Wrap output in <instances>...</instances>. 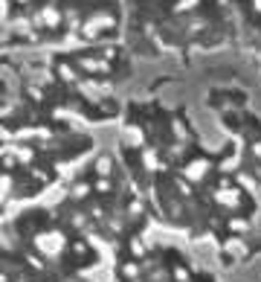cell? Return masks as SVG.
<instances>
[{
  "label": "cell",
  "mask_w": 261,
  "mask_h": 282,
  "mask_svg": "<svg viewBox=\"0 0 261 282\" xmlns=\"http://www.w3.org/2000/svg\"><path fill=\"white\" fill-rule=\"evenodd\" d=\"M226 230L235 233V236H247L249 230H252V221L244 218V215H229V218H226Z\"/></svg>",
  "instance_id": "7a4b0ae2"
},
{
  "label": "cell",
  "mask_w": 261,
  "mask_h": 282,
  "mask_svg": "<svg viewBox=\"0 0 261 282\" xmlns=\"http://www.w3.org/2000/svg\"><path fill=\"white\" fill-rule=\"evenodd\" d=\"M171 279L174 282H192V273H189L186 265H174V268H171Z\"/></svg>",
  "instance_id": "9c48e42d"
},
{
  "label": "cell",
  "mask_w": 261,
  "mask_h": 282,
  "mask_svg": "<svg viewBox=\"0 0 261 282\" xmlns=\"http://www.w3.org/2000/svg\"><path fill=\"white\" fill-rule=\"evenodd\" d=\"M90 192H96V189H93L90 184H76L73 189H70V198H73V201H84V198L90 195Z\"/></svg>",
  "instance_id": "ba28073f"
},
{
  "label": "cell",
  "mask_w": 261,
  "mask_h": 282,
  "mask_svg": "<svg viewBox=\"0 0 261 282\" xmlns=\"http://www.w3.org/2000/svg\"><path fill=\"white\" fill-rule=\"evenodd\" d=\"M27 265H32L35 270H44V268H47V265H44V262H41V259H38L35 253H29V256H27Z\"/></svg>",
  "instance_id": "2e32d148"
},
{
  "label": "cell",
  "mask_w": 261,
  "mask_h": 282,
  "mask_svg": "<svg viewBox=\"0 0 261 282\" xmlns=\"http://www.w3.org/2000/svg\"><path fill=\"white\" fill-rule=\"evenodd\" d=\"M70 250H73L76 256H90V244H87L84 239H73L70 241Z\"/></svg>",
  "instance_id": "30bf717a"
},
{
  "label": "cell",
  "mask_w": 261,
  "mask_h": 282,
  "mask_svg": "<svg viewBox=\"0 0 261 282\" xmlns=\"http://www.w3.org/2000/svg\"><path fill=\"white\" fill-rule=\"evenodd\" d=\"M9 152H12V155L18 157V163H24V166H32V163H35V157H38L32 146H12Z\"/></svg>",
  "instance_id": "277c9868"
},
{
  "label": "cell",
  "mask_w": 261,
  "mask_h": 282,
  "mask_svg": "<svg viewBox=\"0 0 261 282\" xmlns=\"http://www.w3.org/2000/svg\"><path fill=\"white\" fill-rule=\"evenodd\" d=\"M174 186H177V195L180 198H192V184H189V178H177Z\"/></svg>",
  "instance_id": "8fae6325"
},
{
  "label": "cell",
  "mask_w": 261,
  "mask_h": 282,
  "mask_svg": "<svg viewBox=\"0 0 261 282\" xmlns=\"http://www.w3.org/2000/svg\"><path fill=\"white\" fill-rule=\"evenodd\" d=\"M79 67L87 73H110V64L102 61V58H90V56H82L79 58Z\"/></svg>",
  "instance_id": "3957f363"
},
{
  "label": "cell",
  "mask_w": 261,
  "mask_h": 282,
  "mask_svg": "<svg viewBox=\"0 0 261 282\" xmlns=\"http://www.w3.org/2000/svg\"><path fill=\"white\" fill-rule=\"evenodd\" d=\"M58 76H61L64 82H79V73L73 70L70 64H58Z\"/></svg>",
  "instance_id": "4fadbf2b"
},
{
  "label": "cell",
  "mask_w": 261,
  "mask_h": 282,
  "mask_svg": "<svg viewBox=\"0 0 261 282\" xmlns=\"http://www.w3.org/2000/svg\"><path fill=\"white\" fill-rule=\"evenodd\" d=\"M93 189H96L99 195H110V192H113V184H110V178H96Z\"/></svg>",
  "instance_id": "7c38bea8"
},
{
  "label": "cell",
  "mask_w": 261,
  "mask_h": 282,
  "mask_svg": "<svg viewBox=\"0 0 261 282\" xmlns=\"http://www.w3.org/2000/svg\"><path fill=\"white\" fill-rule=\"evenodd\" d=\"M119 276H125L128 282L139 279V265L137 262H122V265H119Z\"/></svg>",
  "instance_id": "8992f818"
},
{
  "label": "cell",
  "mask_w": 261,
  "mask_h": 282,
  "mask_svg": "<svg viewBox=\"0 0 261 282\" xmlns=\"http://www.w3.org/2000/svg\"><path fill=\"white\" fill-rule=\"evenodd\" d=\"M142 210H145V207H142L139 201H131V204H128V218H139Z\"/></svg>",
  "instance_id": "9a60e30c"
},
{
  "label": "cell",
  "mask_w": 261,
  "mask_h": 282,
  "mask_svg": "<svg viewBox=\"0 0 261 282\" xmlns=\"http://www.w3.org/2000/svg\"><path fill=\"white\" fill-rule=\"evenodd\" d=\"M249 155L261 163V140H252V146H249Z\"/></svg>",
  "instance_id": "e0dca14e"
},
{
  "label": "cell",
  "mask_w": 261,
  "mask_h": 282,
  "mask_svg": "<svg viewBox=\"0 0 261 282\" xmlns=\"http://www.w3.org/2000/svg\"><path fill=\"white\" fill-rule=\"evenodd\" d=\"M70 224L76 227V230H82V227H87V215L84 212H73L70 215Z\"/></svg>",
  "instance_id": "5bb4252c"
},
{
  "label": "cell",
  "mask_w": 261,
  "mask_h": 282,
  "mask_svg": "<svg viewBox=\"0 0 261 282\" xmlns=\"http://www.w3.org/2000/svg\"><path fill=\"white\" fill-rule=\"evenodd\" d=\"M223 253L226 256H235V259H244V256L249 253V247L244 244V239H238V236H229V239L223 241Z\"/></svg>",
  "instance_id": "6da1fadb"
},
{
  "label": "cell",
  "mask_w": 261,
  "mask_h": 282,
  "mask_svg": "<svg viewBox=\"0 0 261 282\" xmlns=\"http://www.w3.org/2000/svg\"><path fill=\"white\" fill-rule=\"evenodd\" d=\"M128 250H131V256H134V259H139V262H142V259H145V241H142V236H134V239H131V244H128Z\"/></svg>",
  "instance_id": "52a82bcc"
},
{
  "label": "cell",
  "mask_w": 261,
  "mask_h": 282,
  "mask_svg": "<svg viewBox=\"0 0 261 282\" xmlns=\"http://www.w3.org/2000/svg\"><path fill=\"white\" fill-rule=\"evenodd\" d=\"M93 172H96L99 178H110V172H113V160H110V155H99L96 160H93Z\"/></svg>",
  "instance_id": "5b68a950"
}]
</instances>
